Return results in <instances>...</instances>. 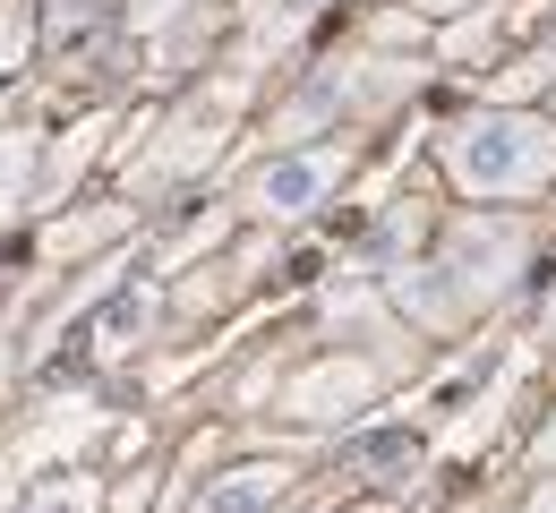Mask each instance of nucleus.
<instances>
[{
    "label": "nucleus",
    "mask_w": 556,
    "mask_h": 513,
    "mask_svg": "<svg viewBox=\"0 0 556 513\" xmlns=\"http://www.w3.org/2000/svg\"><path fill=\"white\" fill-rule=\"evenodd\" d=\"M454 180L471 189V197H514V189H540L556 171V129L548 120H522V112H488L471 129H454Z\"/></svg>",
    "instance_id": "nucleus-1"
},
{
    "label": "nucleus",
    "mask_w": 556,
    "mask_h": 513,
    "mask_svg": "<svg viewBox=\"0 0 556 513\" xmlns=\"http://www.w3.org/2000/svg\"><path fill=\"white\" fill-rule=\"evenodd\" d=\"M334 171H343V154H326V146H308V154H275L266 171H257V215H308L326 189H334Z\"/></svg>",
    "instance_id": "nucleus-2"
},
{
    "label": "nucleus",
    "mask_w": 556,
    "mask_h": 513,
    "mask_svg": "<svg viewBox=\"0 0 556 513\" xmlns=\"http://www.w3.org/2000/svg\"><path fill=\"white\" fill-rule=\"evenodd\" d=\"M505 266H514V231H505V222H488V231H454V274H463L471 292H496Z\"/></svg>",
    "instance_id": "nucleus-3"
},
{
    "label": "nucleus",
    "mask_w": 556,
    "mask_h": 513,
    "mask_svg": "<svg viewBox=\"0 0 556 513\" xmlns=\"http://www.w3.org/2000/svg\"><path fill=\"white\" fill-rule=\"evenodd\" d=\"M275 497H282V471H231L198 497V513H275Z\"/></svg>",
    "instance_id": "nucleus-4"
},
{
    "label": "nucleus",
    "mask_w": 556,
    "mask_h": 513,
    "mask_svg": "<svg viewBox=\"0 0 556 513\" xmlns=\"http://www.w3.org/2000/svg\"><path fill=\"white\" fill-rule=\"evenodd\" d=\"M35 513H86V488H52V497H43Z\"/></svg>",
    "instance_id": "nucleus-5"
},
{
    "label": "nucleus",
    "mask_w": 556,
    "mask_h": 513,
    "mask_svg": "<svg viewBox=\"0 0 556 513\" xmlns=\"http://www.w3.org/2000/svg\"><path fill=\"white\" fill-rule=\"evenodd\" d=\"M419 9H463V0H419Z\"/></svg>",
    "instance_id": "nucleus-6"
}]
</instances>
